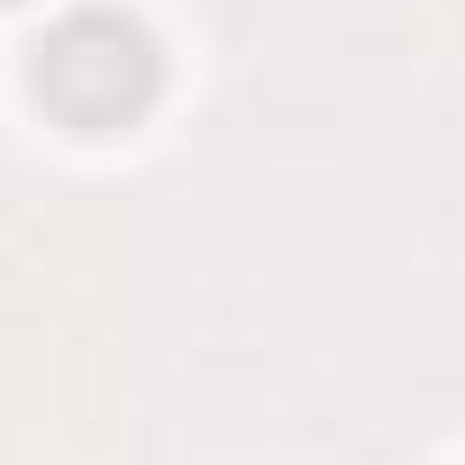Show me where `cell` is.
I'll list each match as a JSON object with an SVG mask.
<instances>
[{
  "instance_id": "obj_1",
  "label": "cell",
  "mask_w": 465,
  "mask_h": 465,
  "mask_svg": "<svg viewBox=\"0 0 465 465\" xmlns=\"http://www.w3.org/2000/svg\"><path fill=\"white\" fill-rule=\"evenodd\" d=\"M146 83H155L146 37H137V28H119V19H83V28H64V37L46 46V64H37V92H46L55 110H74L83 128H101V119L137 110V101H146Z\"/></svg>"
}]
</instances>
